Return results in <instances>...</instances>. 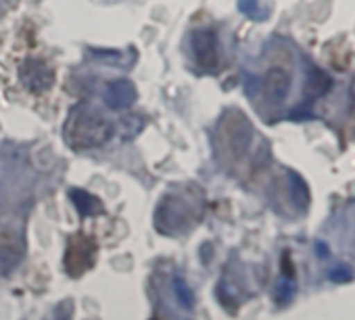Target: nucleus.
<instances>
[{
    "label": "nucleus",
    "mask_w": 355,
    "mask_h": 320,
    "mask_svg": "<svg viewBox=\"0 0 355 320\" xmlns=\"http://www.w3.org/2000/svg\"><path fill=\"white\" fill-rule=\"evenodd\" d=\"M315 249H318V253H320L322 258H328V255H330V251H328V249H324V245H322V243H318V245H315Z\"/></svg>",
    "instance_id": "ddd939ff"
},
{
    "label": "nucleus",
    "mask_w": 355,
    "mask_h": 320,
    "mask_svg": "<svg viewBox=\"0 0 355 320\" xmlns=\"http://www.w3.org/2000/svg\"><path fill=\"white\" fill-rule=\"evenodd\" d=\"M115 134V126L94 113V111H80L71 117L69 128H67V138L69 144L78 149H94L105 142H109Z\"/></svg>",
    "instance_id": "f257e3e1"
},
{
    "label": "nucleus",
    "mask_w": 355,
    "mask_h": 320,
    "mask_svg": "<svg viewBox=\"0 0 355 320\" xmlns=\"http://www.w3.org/2000/svg\"><path fill=\"white\" fill-rule=\"evenodd\" d=\"M171 289H173V297H175L178 305L184 308V310H193V308H195V293H193L191 285H189L184 278L173 276Z\"/></svg>",
    "instance_id": "0eeeda50"
},
{
    "label": "nucleus",
    "mask_w": 355,
    "mask_h": 320,
    "mask_svg": "<svg viewBox=\"0 0 355 320\" xmlns=\"http://www.w3.org/2000/svg\"><path fill=\"white\" fill-rule=\"evenodd\" d=\"M103 101H105V105L111 111H121V109L132 107L134 101H136V86H134V82L123 80V78L121 80H113L105 88Z\"/></svg>",
    "instance_id": "20e7f679"
},
{
    "label": "nucleus",
    "mask_w": 355,
    "mask_h": 320,
    "mask_svg": "<svg viewBox=\"0 0 355 320\" xmlns=\"http://www.w3.org/2000/svg\"><path fill=\"white\" fill-rule=\"evenodd\" d=\"M295 291H297V280H295V274L288 272L280 278L278 287H276V303L278 305H286L291 303V299L295 297Z\"/></svg>",
    "instance_id": "6e6552de"
},
{
    "label": "nucleus",
    "mask_w": 355,
    "mask_h": 320,
    "mask_svg": "<svg viewBox=\"0 0 355 320\" xmlns=\"http://www.w3.org/2000/svg\"><path fill=\"white\" fill-rule=\"evenodd\" d=\"M330 86V80L326 78L324 71L311 67L309 76H307V90H313V94H324Z\"/></svg>",
    "instance_id": "9d476101"
},
{
    "label": "nucleus",
    "mask_w": 355,
    "mask_h": 320,
    "mask_svg": "<svg viewBox=\"0 0 355 320\" xmlns=\"http://www.w3.org/2000/svg\"><path fill=\"white\" fill-rule=\"evenodd\" d=\"M239 5H241V11L245 13V15H249L251 19H261V17H266V13H261L259 9V3L257 0H239Z\"/></svg>",
    "instance_id": "f8f14e48"
},
{
    "label": "nucleus",
    "mask_w": 355,
    "mask_h": 320,
    "mask_svg": "<svg viewBox=\"0 0 355 320\" xmlns=\"http://www.w3.org/2000/svg\"><path fill=\"white\" fill-rule=\"evenodd\" d=\"M351 276H353V272H351V268L345 266V264H338V266H334V268L328 270V278H330L332 283H349Z\"/></svg>",
    "instance_id": "9b49d317"
},
{
    "label": "nucleus",
    "mask_w": 355,
    "mask_h": 320,
    "mask_svg": "<svg viewBox=\"0 0 355 320\" xmlns=\"http://www.w3.org/2000/svg\"><path fill=\"white\" fill-rule=\"evenodd\" d=\"M191 47H193V55L199 61V65H203L205 69H214L220 61V53H218V36L211 30H197L191 36Z\"/></svg>",
    "instance_id": "7ed1b4c3"
},
{
    "label": "nucleus",
    "mask_w": 355,
    "mask_h": 320,
    "mask_svg": "<svg viewBox=\"0 0 355 320\" xmlns=\"http://www.w3.org/2000/svg\"><path fill=\"white\" fill-rule=\"evenodd\" d=\"M263 92L268 101L282 103L291 92V74L282 67H272L263 76Z\"/></svg>",
    "instance_id": "39448f33"
},
{
    "label": "nucleus",
    "mask_w": 355,
    "mask_h": 320,
    "mask_svg": "<svg viewBox=\"0 0 355 320\" xmlns=\"http://www.w3.org/2000/svg\"><path fill=\"white\" fill-rule=\"evenodd\" d=\"M19 80L30 92L40 94L55 84V71L46 61L30 57L19 65Z\"/></svg>",
    "instance_id": "f03ea898"
},
{
    "label": "nucleus",
    "mask_w": 355,
    "mask_h": 320,
    "mask_svg": "<svg viewBox=\"0 0 355 320\" xmlns=\"http://www.w3.org/2000/svg\"><path fill=\"white\" fill-rule=\"evenodd\" d=\"M288 183H291V191H293V201H295L301 210H305V208L309 205V189H307L305 180H303L299 174H291Z\"/></svg>",
    "instance_id": "1a4fd4ad"
},
{
    "label": "nucleus",
    "mask_w": 355,
    "mask_h": 320,
    "mask_svg": "<svg viewBox=\"0 0 355 320\" xmlns=\"http://www.w3.org/2000/svg\"><path fill=\"white\" fill-rule=\"evenodd\" d=\"M71 201L80 210V214H84V216H96L103 212V201L98 197H94L92 193L76 189V191H71Z\"/></svg>",
    "instance_id": "423d86ee"
}]
</instances>
